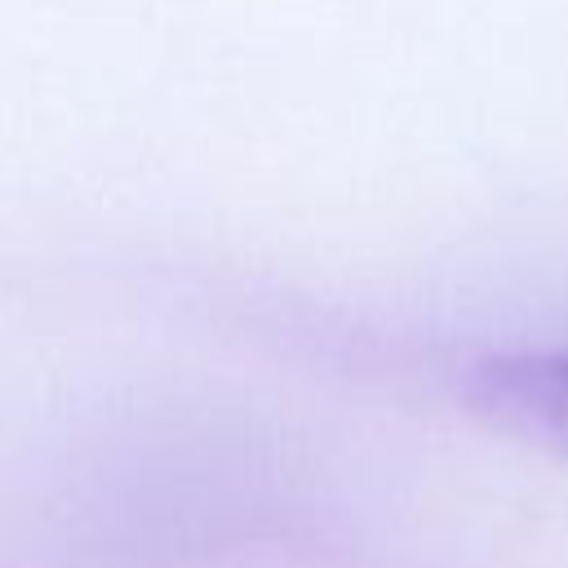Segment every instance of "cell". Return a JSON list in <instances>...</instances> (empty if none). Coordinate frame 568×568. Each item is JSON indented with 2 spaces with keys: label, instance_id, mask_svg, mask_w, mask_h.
<instances>
[{
  "label": "cell",
  "instance_id": "cell-1",
  "mask_svg": "<svg viewBox=\"0 0 568 568\" xmlns=\"http://www.w3.org/2000/svg\"><path fill=\"white\" fill-rule=\"evenodd\" d=\"M462 399L497 435L568 462V351L484 355L466 368Z\"/></svg>",
  "mask_w": 568,
  "mask_h": 568
}]
</instances>
